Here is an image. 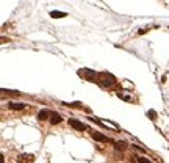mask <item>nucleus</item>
<instances>
[{
    "label": "nucleus",
    "instance_id": "obj_1",
    "mask_svg": "<svg viewBox=\"0 0 169 163\" xmlns=\"http://www.w3.org/2000/svg\"><path fill=\"white\" fill-rule=\"evenodd\" d=\"M97 83L103 88H110L116 83V78H114V75L108 74V72H100L97 77Z\"/></svg>",
    "mask_w": 169,
    "mask_h": 163
},
{
    "label": "nucleus",
    "instance_id": "obj_2",
    "mask_svg": "<svg viewBox=\"0 0 169 163\" xmlns=\"http://www.w3.org/2000/svg\"><path fill=\"white\" fill-rule=\"evenodd\" d=\"M78 75L83 77V78H86L88 82H94L96 80V77H99L96 74V71H92V69H86V68H83V69H78Z\"/></svg>",
    "mask_w": 169,
    "mask_h": 163
},
{
    "label": "nucleus",
    "instance_id": "obj_3",
    "mask_svg": "<svg viewBox=\"0 0 169 163\" xmlns=\"http://www.w3.org/2000/svg\"><path fill=\"white\" fill-rule=\"evenodd\" d=\"M35 160V155L33 154H19L16 161L17 163H31Z\"/></svg>",
    "mask_w": 169,
    "mask_h": 163
},
{
    "label": "nucleus",
    "instance_id": "obj_4",
    "mask_svg": "<svg viewBox=\"0 0 169 163\" xmlns=\"http://www.w3.org/2000/svg\"><path fill=\"white\" fill-rule=\"evenodd\" d=\"M69 125L74 127L75 130H80V132L86 130V125H85L83 122H80V121H77V119H69Z\"/></svg>",
    "mask_w": 169,
    "mask_h": 163
},
{
    "label": "nucleus",
    "instance_id": "obj_5",
    "mask_svg": "<svg viewBox=\"0 0 169 163\" xmlns=\"http://www.w3.org/2000/svg\"><path fill=\"white\" fill-rule=\"evenodd\" d=\"M91 135H92V138L96 140V141H100V143H108V141H110V138L105 137V135L100 133V132H92Z\"/></svg>",
    "mask_w": 169,
    "mask_h": 163
},
{
    "label": "nucleus",
    "instance_id": "obj_6",
    "mask_svg": "<svg viewBox=\"0 0 169 163\" xmlns=\"http://www.w3.org/2000/svg\"><path fill=\"white\" fill-rule=\"evenodd\" d=\"M63 121V118L58 115V113H50V124H60Z\"/></svg>",
    "mask_w": 169,
    "mask_h": 163
},
{
    "label": "nucleus",
    "instance_id": "obj_7",
    "mask_svg": "<svg viewBox=\"0 0 169 163\" xmlns=\"http://www.w3.org/2000/svg\"><path fill=\"white\" fill-rule=\"evenodd\" d=\"M49 118H50V113L47 110H41L39 113H38V119L39 121H45V119H49Z\"/></svg>",
    "mask_w": 169,
    "mask_h": 163
},
{
    "label": "nucleus",
    "instance_id": "obj_8",
    "mask_svg": "<svg viewBox=\"0 0 169 163\" xmlns=\"http://www.w3.org/2000/svg\"><path fill=\"white\" fill-rule=\"evenodd\" d=\"M8 107L11 108V110H24V108H25L24 104H14V102H9Z\"/></svg>",
    "mask_w": 169,
    "mask_h": 163
},
{
    "label": "nucleus",
    "instance_id": "obj_9",
    "mask_svg": "<svg viewBox=\"0 0 169 163\" xmlns=\"http://www.w3.org/2000/svg\"><path fill=\"white\" fill-rule=\"evenodd\" d=\"M114 148H116L118 151H125V149H127V144H125L124 141H116Z\"/></svg>",
    "mask_w": 169,
    "mask_h": 163
},
{
    "label": "nucleus",
    "instance_id": "obj_10",
    "mask_svg": "<svg viewBox=\"0 0 169 163\" xmlns=\"http://www.w3.org/2000/svg\"><path fill=\"white\" fill-rule=\"evenodd\" d=\"M50 16L52 17H66V13H63V11H52Z\"/></svg>",
    "mask_w": 169,
    "mask_h": 163
},
{
    "label": "nucleus",
    "instance_id": "obj_11",
    "mask_svg": "<svg viewBox=\"0 0 169 163\" xmlns=\"http://www.w3.org/2000/svg\"><path fill=\"white\" fill-rule=\"evenodd\" d=\"M138 163H152V161L147 160L146 157H139V158H138Z\"/></svg>",
    "mask_w": 169,
    "mask_h": 163
},
{
    "label": "nucleus",
    "instance_id": "obj_12",
    "mask_svg": "<svg viewBox=\"0 0 169 163\" xmlns=\"http://www.w3.org/2000/svg\"><path fill=\"white\" fill-rule=\"evenodd\" d=\"M118 96H119V97H122V99H124V101H127V102H130V101H131V97H130V96H125V94H121V93H119Z\"/></svg>",
    "mask_w": 169,
    "mask_h": 163
},
{
    "label": "nucleus",
    "instance_id": "obj_13",
    "mask_svg": "<svg viewBox=\"0 0 169 163\" xmlns=\"http://www.w3.org/2000/svg\"><path fill=\"white\" fill-rule=\"evenodd\" d=\"M149 118H150V119H155V118H157V113H155L154 110H150V111H149Z\"/></svg>",
    "mask_w": 169,
    "mask_h": 163
}]
</instances>
